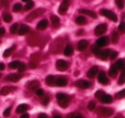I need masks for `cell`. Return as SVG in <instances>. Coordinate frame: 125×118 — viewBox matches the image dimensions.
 Instances as JSON below:
<instances>
[{
  "instance_id": "cell-1",
  "label": "cell",
  "mask_w": 125,
  "mask_h": 118,
  "mask_svg": "<svg viewBox=\"0 0 125 118\" xmlns=\"http://www.w3.org/2000/svg\"><path fill=\"white\" fill-rule=\"evenodd\" d=\"M56 98H57V101L58 103V105L61 108H63V109L68 107V105L70 104V99H71L70 96L64 93H57L56 95Z\"/></svg>"
},
{
  "instance_id": "cell-2",
  "label": "cell",
  "mask_w": 125,
  "mask_h": 118,
  "mask_svg": "<svg viewBox=\"0 0 125 118\" xmlns=\"http://www.w3.org/2000/svg\"><path fill=\"white\" fill-rule=\"evenodd\" d=\"M96 113L99 117L106 118L112 116L113 113H114V109L112 108L108 107H99L96 110Z\"/></svg>"
},
{
  "instance_id": "cell-3",
  "label": "cell",
  "mask_w": 125,
  "mask_h": 118,
  "mask_svg": "<svg viewBox=\"0 0 125 118\" xmlns=\"http://www.w3.org/2000/svg\"><path fill=\"white\" fill-rule=\"evenodd\" d=\"M99 14H100L101 16H104V17L110 19L111 21L114 22V23H116V22H117V16H116L113 11H110V10L101 9L100 11H99Z\"/></svg>"
},
{
  "instance_id": "cell-4",
  "label": "cell",
  "mask_w": 125,
  "mask_h": 118,
  "mask_svg": "<svg viewBox=\"0 0 125 118\" xmlns=\"http://www.w3.org/2000/svg\"><path fill=\"white\" fill-rule=\"evenodd\" d=\"M45 12V9H43V8H39V9L34 10L33 11H32V12L26 17V20L28 22H31V21H33V20L36 19L39 16H42Z\"/></svg>"
},
{
  "instance_id": "cell-5",
  "label": "cell",
  "mask_w": 125,
  "mask_h": 118,
  "mask_svg": "<svg viewBox=\"0 0 125 118\" xmlns=\"http://www.w3.org/2000/svg\"><path fill=\"white\" fill-rule=\"evenodd\" d=\"M56 68L60 72H64L69 68V63L64 59H57L56 61Z\"/></svg>"
},
{
  "instance_id": "cell-6",
  "label": "cell",
  "mask_w": 125,
  "mask_h": 118,
  "mask_svg": "<svg viewBox=\"0 0 125 118\" xmlns=\"http://www.w3.org/2000/svg\"><path fill=\"white\" fill-rule=\"evenodd\" d=\"M70 0H62V4H60L58 9V12L60 15H65L69 9V6H70Z\"/></svg>"
},
{
  "instance_id": "cell-7",
  "label": "cell",
  "mask_w": 125,
  "mask_h": 118,
  "mask_svg": "<svg viewBox=\"0 0 125 118\" xmlns=\"http://www.w3.org/2000/svg\"><path fill=\"white\" fill-rule=\"evenodd\" d=\"M107 30V24L106 23H101L99 24L98 26H96V28L94 29V34L95 35H102L103 34L105 33V31Z\"/></svg>"
},
{
  "instance_id": "cell-8",
  "label": "cell",
  "mask_w": 125,
  "mask_h": 118,
  "mask_svg": "<svg viewBox=\"0 0 125 118\" xmlns=\"http://www.w3.org/2000/svg\"><path fill=\"white\" fill-rule=\"evenodd\" d=\"M98 81L99 83H100L101 85H106L109 84V78H107V75H106L105 72L101 71L98 74Z\"/></svg>"
},
{
  "instance_id": "cell-9",
  "label": "cell",
  "mask_w": 125,
  "mask_h": 118,
  "mask_svg": "<svg viewBox=\"0 0 125 118\" xmlns=\"http://www.w3.org/2000/svg\"><path fill=\"white\" fill-rule=\"evenodd\" d=\"M68 84V79H67L66 77L64 76H58L56 78L55 81V85L58 87H64Z\"/></svg>"
},
{
  "instance_id": "cell-10",
  "label": "cell",
  "mask_w": 125,
  "mask_h": 118,
  "mask_svg": "<svg viewBox=\"0 0 125 118\" xmlns=\"http://www.w3.org/2000/svg\"><path fill=\"white\" fill-rule=\"evenodd\" d=\"M21 78H22V75L21 73H10L6 76L5 80L9 82H17Z\"/></svg>"
},
{
  "instance_id": "cell-11",
  "label": "cell",
  "mask_w": 125,
  "mask_h": 118,
  "mask_svg": "<svg viewBox=\"0 0 125 118\" xmlns=\"http://www.w3.org/2000/svg\"><path fill=\"white\" fill-rule=\"evenodd\" d=\"M75 86L80 89H88L89 87L91 86L90 82L87 81V80H84V79L77 80V81H75Z\"/></svg>"
},
{
  "instance_id": "cell-12",
  "label": "cell",
  "mask_w": 125,
  "mask_h": 118,
  "mask_svg": "<svg viewBox=\"0 0 125 118\" xmlns=\"http://www.w3.org/2000/svg\"><path fill=\"white\" fill-rule=\"evenodd\" d=\"M109 44V37L102 36L96 41V46L99 47H103L104 46H107Z\"/></svg>"
},
{
  "instance_id": "cell-13",
  "label": "cell",
  "mask_w": 125,
  "mask_h": 118,
  "mask_svg": "<svg viewBox=\"0 0 125 118\" xmlns=\"http://www.w3.org/2000/svg\"><path fill=\"white\" fill-rule=\"evenodd\" d=\"M40 85V81H38V80H32V81H30L29 83L28 84V89L30 90L35 91V90L39 89Z\"/></svg>"
},
{
  "instance_id": "cell-14",
  "label": "cell",
  "mask_w": 125,
  "mask_h": 118,
  "mask_svg": "<svg viewBox=\"0 0 125 118\" xmlns=\"http://www.w3.org/2000/svg\"><path fill=\"white\" fill-rule=\"evenodd\" d=\"M79 12L81 13V14H83V15H86V16H90V17L92 18H97V14H96V12H94V11H90V10H87V9H80L79 10Z\"/></svg>"
},
{
  "instance_id": "cell-15",
  "label": "cell",
  "mask_w": 125,
  "mask_h": 118,
  "mask_svg": "<svg viewBox=\"0 0 125 118\" xmlns=\"http://www.w3.org/2000/svg\"><path fill=\"white\" fill-rule=\"evenodd\" d=\"M98 73H99V67H98L97 66H92V67L88 70L87 75L89 78H94V77L98 74Z\"/></svg>"
},
{
  "instance_id": "cell-16",
  "label": "cell",
  "mask_w": 125,
  "mask_h": 118,
  "mask_svg": "<svg viewBox=\"0 0 125 118\" xmlns=\"http://www.w3.org/2000/svg\"><path fill=\"white\" fill-rule=\"evenodd\" d=\"M16 90H17V87H16V86H4V87H3L2 90H1V94H2L3 96H6Z\"/></svg>"
},
{
  "instance_id": "cell-17",
  "label": "cell",
  "mask_w": 125,
  "mask_h": 118,
  "mask_svg": "<svg viewBox=\"0 0 125 118\" xmlns=\"http://www.w3.org/2000/svg\"><path fill=\"white\" fill-rule=\"evenodd\" d=\"M89 45V42L87 40H81L77 44V49L79 51H84Z\"/></svg>"
},
{
  "instance_id": "cell-18",
  "label": "cell",
  "mask_w": 125,
  "mask_h": 118,
  "mask_svg": "<svg viewBox=\"0 0 125 118\" xmlns=\"http://www.w3.org/2000/svg\"><path fill=\"white\" fill-rule=\"evenodd\" d=\"M112 97L109 94H104L99 98V101L103 103H112Z\"/></svg>"
},
{
  "instance_id": "cell-19",
  "label": "cell",
  "mask_w": 125,
  "mask_h": 118,
  "mask_svg": "<svg viewBox=\"0 0 125 118\" xmlns=\"http://www.w3.org/2000/svg\"><path fill=\"white\" fill-rule=\"evenodd\" d=\"M28 105L26 103H21L20 104V105H18V107L16 108V112L17 113V114H22V113H25L27 110L28 109Z\"/></svg>"
},
{
  "instance_id": "cell-20",
  "label": "cell",
  "mask_w": 125,
  "mask_h": 118,
  "mask_svg": "<svg viewBox=\"0 0 125 118\" xmlns=\"http://www.w3.org/2000/svg\"><path fill=\"white\" fill-rule=\"evenodd\" d=\"M48 27V21L46 19H42L40 22H39V23L37 24V30H44Z\"/></svg>"
},
{
  "instance_id": "cell-21",
  "label": "cell",
  "mask_w": 125,
  "mask_h": 118,
  "mask_svg": "<svg viewBox=\"0 0 125 118\" xmlns=\"http://www.w3.org/2000/svg\"><path fill=\"white\" fill-rule=\"evenodd\" d=\"M30 31V28L28 26V25H25V24H22L20 29L18 30V35H24L26 34H28V32Z\"/></svg>"
},
{
  "instance_id": "cell-22",
  "label": "cell",
  "mask_w": 125,
  "mask_h": 118,
  "mask_svg": "<svg viewBox=\"0 0 125 118\" xmlns=\"http://www.w3.org/2000/svg\"><path fill=\"white\" fill-rule=\"evenodd\" d=\"M73 54H74L73 47H72V45H70V44H68V45L64 47V49H63V54H64L65 56H68L69 57V56H71Z\"/></svg>"
},
{
  "instance_id": "cell-23",
  "label": "cell",
  "mask_w": 125,
  "mask_h": 118,
  "mask_svg": "<svg viewBox=\"0 0 125 118\" xmlns=\"http://www.w3.org/2000/svg\"><path fill=\"white\" fill-rule=\"evenodd\" d=\"M51 22H52L53 28H57L60 24V18L56 15H52V16H51Z\"/></svg>"
},
{
  "instance_id": "cell-24",
  "label": "cell",
  "mask_w": 125,
  "mask_h": 118,
  "mask_svg": "<svg viewBox=\"0 0 125 118\" xmlns=\"http://www.w3.org/2000/svg\"><path fill=\"white\" fill-rule=\"evenodd\" d=\"M55 81H56V77L53 75H48L45 78V83L49 86H53L55 85Z\"/></svg>"
},
{
  "instance_id": "cell-25",
  "label": "cell",
  "mask_w": 125,
  "mask_h": 118,
  "mask_svg": "<svg viewBox=\"0 0 125 118\" xmlns=\"http://www.w3.org/2000/svg\"><path fill=\"white\" fill-rule=\"evenodd\" d=\"M111 49H104V50H102L99 58H100L102 60H106V59L110 57V54H111Z\"/></svg>"
},
{
  "instance_id": "cell-26",
  "label": "cell",
  "mask_w": 125,
  "mask_h": 118,
  "mask_svg": "<svg viewBox=\"0 0 125 118\" xmlns=\"http://www.w3.org/2000/svg\"><path fill=\"white\" fill-rule=\"evenodd\" d=\"M109 75L112 78H115L116 77V75H117V69H116L115 65H111V67L109 69Z\"/></svg>"
},
{
  "instance_id": "cell-27",
  "label": "cell",
  "mask_w": 125,
  "mask_h": 118,
  "mask_svg": "<svg viewBox=\"0 0 125 118\" xmlns=\"http://www.w3.org/2000/svg\"><path fill=\"white\" fill-rule=\"evenodd\" d=\"M87 18L84 16H78L75 18V23L79 25H84L87 23Z\"/></svg>"
},
{
  "instance_id": "cell-28",
  "label": "cell",
  "mask_w": 125,
  "mask_h": 118,
  "mask_svg": "<svg viewBox=\"0 0 125 118\" xmlns=\"http://www.w3.org/2000/svg\"><path fill=\"white\" fill-rule=\"evenodd\" d=\"M115 66H116V69L117 70H123V67L125 66V61L123 59H119L118 60H116V62L115 63Z\"/></svg>"
},
{
  "instance_id": "cell-29",
  "label": "cell",
  "mask_w": 125,
  "mask_h": 118,
  "mask_svg": "<svg viewBox=\"0 0 125 118\" xmlns=\"http://www.w3.org/2000/svg\"><path fill=\"white\" fill-rule=\"evenodd\" d=\"M91 50H92L93 54H94V55L96 56V57L99 58V56H100L101 52H102V50H101V49H100V47H97V46H96V45H94V46H93V47H92V48H91Z\"/></svg>"
},
{
  "instance_id": "cell-30",
  "label": "cell",
  "mask_w": 125,
  "mask_h": 118,
  "mask_svg": "<svg viewBox=\"0 0 125 118\" xmlns=\"http://www.w3.org/2000/svg\"><path fill=\"white\" fill-rule=\"evenodd\" d=\"M111 40L113 44H116L119 41V35L116 31H113L111 35Z\"/></svg>"
},
{
  "instance_id": "cell-31",
  "label": "cell",
  "mask_w": 125,
  "mask_h": 118,
  "mask_svg": "<svg viewBox=\"0 0 125 118\" xmlns=\"http://www.w3.org/2000/svg\"><path fill=\"white\" fill-rule=\"evenodd\" d=\"M15 48H16V45H13L11 47H10V48H7L5 51L4 52V58H7V57H9L10 55L11 54H12V52L15 50Z\"/></svg>"
},
{
  "instance_id": "cell-32",
  "label": "cell",
  "mask_w": 125,
  "mask_h": 118,
  "mask_svg": "<svg viewBox=\"0 0 125 118\" xmlns=\"http://www.w3.org/2000/svg\"><path fill=\"white\" fill-rule=\"evenodd\" d=\"M3 19H4V21L5 22V23H9L12 21V16H11L10 13H7V12L4 13V15H3Z\"/></svg>"
},
{
  "instance_id": "cell-33",
  "label": "cell",
  "mask_w": 125,
  "mask_h": 118,
  "mask_svg": "<svg viewBox=\"0 0 125 118\" xmlns=\"http://www.w3.org/2000/svg\"><path fill=\"white\" fill-rule=\"evenodd\" d=\"M123 97H125V89H123L122 90H120V91L116 92L115 94V98L116 99H122Z\"/></svg>"
},
{
  "instance_id": "cell-34",
  "label": "cell",
  "mask_w": 125,
  "mask_h": 118,
  "mask_svg": "<svg viewBox=\"0 0 125 118\" xmlns=\"http://www.w3.org/2000/svg\"><path fill=\"white\" fill-rule=\"evenodd\" d=\"M20 64H21V62L18 60H15V61H12V62H10L9 64V67L10 68V69H16V68L19 67Z\"/></svg>"
},
{
  "instance_id": "cell-35",
  "label": "cell",
  "mask_w": 125,
  "mask_h": 118,
  "mask_svg": "<svg viewBox=\"0 0 125 118\" xmlns=\"http://www.w3.org/2000/svg\"><path fill=\"white\" fill-rule=\"evenodd\" d=\"M33 6H34V2H33V1H32V0H30V1H28V2L25 4L24 10H25V11H30V10L33 9Z\"/></svg>"
},
{
  "instance_id": "cell-36",
  "label": "cell",
  "mask_w": 125,
  "mask_h": 118,
  "mask_svg": "<svg viewBox=\"0 0 125 118\" xmlns=\"http://www.w3.org/2000/svg\"><path fill=\"white\" fill-rule=\"evenodd\" d=\"M18 30H19V25H18V23H14L13 25H11L10 29V33L12 34V35H14L16 32H18Z\"/></svg>"
},
{
  "instance_id": "cell-37",
  "label": "cell",
  "mask_w": 125,
  "mask_h": 118,
  "mask_svg": "<svg viewBox=\"0 0 125 118\" xmlns=\"http://www.w3.org/2000/svg\"><path fill=\"white\" fill-rule=\"evenodd\" d=\"M21 9H22V5H21V4H20V3H16V4H14L12 10H13L14 12H19V11H21Z\"/></svg>"
},
{
  "instance_id": "cell-38",
  "label": "cell",
  "mask_w": 125,
  "mask_h": 118,
  "mask_svg": "<svg viewBox=\"0 0 125 118\" xmlns=\"http://www.w3.org/2000/svg\"><path fill=\"white\" fill-rule=\"evenodd\" d=\"M118 31L121 34L125 33V22H122V23L118 25Z\"/></svg>"
},
{
  "instance_id": "cell-39",
  "label": "cell",
  "mask_w": 125,
  "mask_h": 118,
  "mask_svg": "<svg viewBox=\"0 0 125 118\" xmlns=\"http://www.w3.org/2000/svg\"><path fill=\"white\" fill-rule=\"evenodd\" d=\"M124 83H125V74H124V73H122L121 75L119 76V78H118L117 84L119 85H123Z\"/></svg>"
},
{
  "instance_id": "cell-40",
  "label": "cell",
  "mask_w": 125,
  "mask_h": 118,
  "mask_svg": "<svg viewBox=\"0 0 125 118\" xmlns=\"http://www.w3.org/2000/svg\"><path fill=\"white\" fill-rule=\"evenodd\" d=\"M95 108H96L95 102H94V101H90V102L88 103V104H87V109L90 111H92V110H94Z\"/></svg>"
},
{
  "instance_id": "cell-41",
  "label": "cell",
  "mask_w": 125,
  "mask_h": 118,
  "mask_svg": "<svg viewBox=\"0 0 125 118\" xmlns=\"http://www.w3.org/2000/svg\"><path fill=\"white\" fill-rule=\"evenodd\" d=\"M49 102H50V97L49 96H44L43 98L41 99V103L43 104V105L46 106L47 104L49 103Z\"/></svg>"
},
{
  "instance_id": "cell-42",
  "label": "cell",
  "mask_w": 125,
  "mask_h": 118,
  "mask_svg": "<svg viewBox=\"0 0 125 118\" xmlns=\"http://www.w3.org/2000/svg\"><path fill=\"white\" fill-rule=\"evenodd\" d=\"M115 3H116V6H117L119 9H123L124 8V1L123 0H115Z\"/></svg>"
},
{
  "instance_id": "cell-43",
  "label": "cell",
  "mask_w": 125,
  "mask_h": 118,
  "mask_svg": "<svg viewBox=\"0 0 125 118\" xmlns=\"http://www.w3.org/2000/svg\"><path fill=\"white\" fill-rule=\"evenodd\" d=\"M11 109H12V107L10 106V107L6 108V109H4V117H9L10 115V112H11Z\"/></svg>"
},
{
  "instance_id": "cell-44",
  "label": "cell",
  "mask_w": 125,
  "mask_h": 118,
  "mask_svg": "<svg viewBox=\"0 0 125 118\" xmlns=\"http://www.w3.org/2000/svg\"><path fill=\"white\" fill-rule=\"evenodd\" d=\"M104 91L103 90H98L97 91L95 92V94H94V96H95L96 97H97L98 99H99L101 97H102L103 95H104Z\"/></svg>"
},
{
  "instance_id": "cell-45",
  "label": "cell",
  "mask_w": 125,
  "mask_h": 118,
  "mask_svg": "<svg viewBox=\"0 0 125 118\" xmlns=\"http://www.w3.org/2000/svg\"><path fill=\"white\" fill-rule=\"evenodd\" d=\"M17 69H18V71H19V73H23V72L26 71V69H27L26 64H25V63H21V64H20L19 67H18Z\"/></svg>"
},
{
  "instance_id": "cell-46",
  "label": "cell",
  "mask_w": 125,
  "mask_h": 118,
  "mask_svg": "<svg viewBox=\"0 0 125 118\" xmlns=\"http://www.w3.org/2000/svg\"><path fill=\"white\" fill-rule=\"evenodd\" d=\"M117 55H118V52L117 51H113V50H111V54H110V59H115L116 57H117Z\"/></svg>"
},
{
  "instance_id": "cell-47",
  "label": "cell",
  "mask_w": 125,
  "mask_h": 118,
  "mask_svg": "<svg viewBox=\"0 0 125 118\" xmlns=\"http://www.w3.org/2000/svg\"><path fill=\"white\" fill-rule=\"evenodd\" d=\"M35 93H36V95L38 96V97H43V96L45 95V91H44V90L40 89V88H39L38 90H35Z\"/></svg>"
},
{
  "instance_id": "cell-48",
  "label": "cell",
  "mask_w": 125,
  "mask_h": 118,
  "mask_svg": "<svg viewBox=\"0 0 125 118\" xmlns=\"http://www.w3.org/2000/svg\"><path fill=\"white\" fill-rule=\"evenodd\" d=\"M8 5H9V1L8 0H0V6L8 7Z\"/></svg>"
},
{
  "instance_id": "cell-49",
  "label": "cell",
  "mask_w": 125,
  "mask_h": 118,
  "mask_svg": "<svg viewBox=\"0 0 125 118\" xmlns=\"http://www.w3.org/2000/svg\"><path fill=\"white\" fill-rule=\"evenodd\" d=\"M37 66H38V64H37V62H34V61H30L29 64H28V66L31 69H35L37 67Z\"/></svg>"
},
{
  "instance_id": "cell-50",
  "label": "cell",
  "mask_w": 125,
  "mask_h": 118,
  "mask_svg": "<svg viewBox=\"0 0 125 118\" xmlns=\"http://www.w3.org/2000/svg\"><path fill=\"white\" fill-rule=\"evenodd\" d=\"M38 118H48V116H47L46 114H45V113H40V114L39 115Z\"/></svg>"
},
{
  "instance_id": "cell-51",
  "label": "cell",
  "mask_w": 125,
  "mask_h": 118,
  "mask_svg": "<svg viewBox=\"0 0 125 118\" xmlns=\"http://www.w3.org/2000/svg\"><path fill=\"white\" fill-rule=\"evenodd\" d=\"M5 34V29L4 28H0V36H3Z\"/></svg>"
},
{
  "instance_id": "cell-52",
  "label": "cell",
  "mask_w": 125,
  "mask_h": 118,
  "mask_svg": "<svg viewBox=\"0 0 125 118\" xmlns=\"http://www.w3.org/2000/svg\"><path fill=\"white\" fill-rule=\"evenodd\" d=\"M20 118H29V115L28 113H22Z\"/></svg>"
},
{
  "instance_id": "cell-53",
  "label": "cell",
  "mask_w": 125,
  "mask_h": 118,
  "mask_svg": "<svg viewBox=\"0 0 125 118\" xmlns=\"http://www.w3.org/2000/svg\"><path fill=\"white\" fill-rule=\"evenodd\" d=\"M4 68H5V65H4L3 62H0V71L4 70Z\"/></svg>"
},
{
  "instance_id": "cell-54",
  "label": "cell",
  "mask_w": 125,
  "mask_h": 118,
  "mask_svg": "<svg viewBox=\"0 0 125 118\" xmlns=\"http://www.w3.org/2000/svg\"><path fill=\"white\" fill-rule=\"evenodd\" d=\"M75 115L74 114V113H70V114H69L68 116H66V118H75Z\"/></svg>"
},
{
  "instance_id": "cell-55",
  "label": "cell",
  "mask_w": 125,
  "mask_h": 118,
  "mask_svg": "<svg viewBox=\"0 0 125 118\" xmlns=\"http://www.w3.org/2000/svg\"><path fill=\"white\" fill-rule=\"evenodd\" d=\"M113 118H124V116H123V115H122V114H117L116 116H114Z\"/></svg>"
},
{
  "instance_id": "cell-56",
  "label": "cell",
  "mask_w": 125,
  "mask_h": 118,
  "mask_svg": "<svg viewBox=\"0 0 125 118\" xmlns=\"http://www.w3.org/2000/svg\"><path fill=\"white\" fill-rule=\"evenodd\" d=\"M52 118H62V116H60V115H54V116H53V117H52Z\"/></svg>"
},
{
  "instance_id": "cell-57",
  "label": "cell",
  "mask_w": 125,
  "mask_h": 118,
  "mask_svg": "<svg viewBox=\"0 0 125 118\" xmlns=\"http://www.w3.org/2000/svg\"><path fill=\"white\" fill-rule=\"evenodd\" d=\"M75 118H85L83 116H82V115H75Z\"/></svg>"
},
{
  "instance_id": "cell-58",
  "label": "cell",
  "mask_w": 125,
  "mask_h": 118,
  "mask_svg": "<svg viewBox=\"0 0 125 118\" xmlns=\"http://www.w3.org/2000/svg\"><path fill=\"white\" fill-rule=\"evenodd\" d=\"M82 32H83L82 30H80V31H79L78 33H77V35H81V34H82Z\"/></svg>"
},
{
  "instance_id": "cell-59",
  "label": "cell",
  "mask_w": 125,
  "mask_h": 118,
  "mask_svg": "<svg viewBox=\"0 0 125 118\" xmlns=\"http://www.w3.org/2000/svg\"><path fill=\"white\" fill-rule=\"evenodd\" d=\"M122 73H124V74H125V66H124V67H123V69L122 70Z\"/></svg>"
},
{
  "instance_id": "cell-60",
  "label": "cell",
  "mask_w": 125,
  "mask_h": 118,
  "mask_svg": "<svg viewBox=\"0 0 125 118\" xmlns=\"http://www.w3.org/2000/svg\"><path fill=\"white\" fill-rule=\"evenodd\" d=\"M21 1H22V2H26V3H28V1H30V0H21Z\"/></svg>"
},
{
  "instance_id": "cell-61",
  "label": "cell",
  "mask_w": 125,
  "mask_h": 118,
  "mask_svg": "<svg viewBox=\"0 0 125 118\" xmlns=\"http://www.w3.org/2000/svg\"><path fill=\"white\" fill-rule=\"evenodd\" d=\"M0 77H1V73H0Z\"/></svg>"
}]
</instances>
